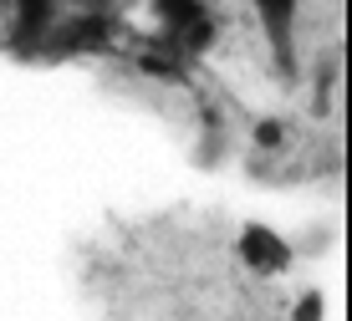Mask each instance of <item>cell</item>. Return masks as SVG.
I'll return each mask as SVG.
<instances>
[{"label": "cell", "mask_w": 352, "mask_h": 321, "mask_svg": "<svg viewBox=\"0 0 352 321\" xmlns=\"http://www.w3.org/2000/svg\"><path fill=\"white\" fill-rule=\"evenodd\" d=\"M6 5H10V31H6L10 52L36 61L46 52V36H52L56 16H62L72 0H6Z\"/></svg>", "instance_id": "277c9868"}, {"label": "cell", "mask_w": 352, "mask_h": 321, "mask_svg": "<svg viewBox=\"0 0 352 321\" xmlns=\"http://www.w3.org/2000/svg\"><path fill=\"white\" fill-rule=\"evenodd\" d=\"M322 316H327L322 291H301V296H296V306H291V321H322Z\"/></svg>", "instance_id": "8992f818"}, {"label": "cell", "mask_w": 352, "mask_h": 321, "mask_svg": "<svg viewBox=\"0 0 352 321\" xmlns=\"http://www.w3.org/2000/svg\"><path fill=\"white\" fill-rule=\"evenodd\" d=\"M235 255H240V265L250 270V276H261V280H276V276H286L291 261H296V250H291V240L276 225H265V219H245L235 234Z\"/></svg>", "instance_id": "3957f363"}, {"label": "cell", "mask_w": 352, "mask_h": 321, "mask_svg": "<svg viewBox=\"0 0 352 321\" xmlns=\"http://www.w3.org/2000/svg\"><path fill=\"white\" fill-rule=\"evenodd\" d=\"M250 10H256V21H261V31H265V41H271V52L276 61L291 71L296 67V16H301V0H245Z\"/></svg>", "instance_id": "5b68a950"}, {"label": "cell", "mask_w": 352, "mask_h": 321, "mask_svg": "<svg viewBox=\"0 0 352 321\" xmlns=\"http://www.w3.org/2000/svg\"><path fill=\"white\" fill-rule=\"evenodd\" d=\"M281 138H286V128H281V122H261V128H256V143H261V148H276Z\"/></svg>", "instance_id": "52a82bcc"}, {"label": "cell", "mask_w": 352, "mask_h": 321, "mask_svg": "<svg viewBox=\"0 0 352 321\" xmlns=\"http://www.w3.org/2000/svg\"><path fill=\"white\" fill-rule=\"evenodd\" d=\"M148 16H153V36L184 61H199L220 41V16L210 0H148Z\"/></svg>", "instance_id": "6da1fadb"}, {"label": "cell", "mask_w": 352, "mask_h": 321, "mask_svg": "<svg viewBox=\"0 0 352 321\" xmlns=\"http://www.w3.org/2000/svg\"><path fill=\"white\" fill-rule=\"evenodd\" d=\"M118 46V16L102 5H67L46 36V61H77V56H102Z\"/></svg>", "instance_id": "7a4b0ae2"}]
</instances>
